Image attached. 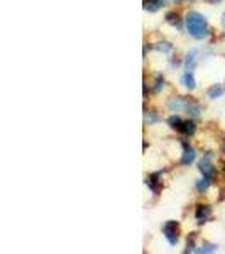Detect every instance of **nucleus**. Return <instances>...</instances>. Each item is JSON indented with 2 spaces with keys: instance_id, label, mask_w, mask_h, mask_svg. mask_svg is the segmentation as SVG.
Wrapping results in <instances>:
<instances>
[{
  "instance_id": "obj_20",
  "label": "nucleus",
  "mask_w": 225,
  "mask_h": 254,
  "mask_svg": "<svg viewBox=\"0 0 225 254\" xmlns=\"http://www.w3.org/2000/svg\"><path fill=\"white\" fill-rule=\"evenodd\" d=\"M224 151H225V141H224Z\"/></svg>"
},
{
  "instance_id": "obj_15",
  "label": "nucleus",
  "mask_w": 225,
  "mask_h": 254,
  "mask_svg": "<svg viewBox=\"0 0 225 254\" xmlns=\"http://www.w3.org/2000/svg\"><path fill=\"white\" fill-rule=\"evenodd\" d=\"M195 239H196V234L193 232V234L188 237V249H186V253H193V251H196V249H195Z\"/></svg>"
},
{
  "instance_id": "obj_1",
  "label": "nucleus",
  "mask_w": 225,
  "mask_h": 254,
  "mask_svg": "<svg viewBox=\"0 0 225 254\" xmlns=\"http://www.w3.org/2000/svg\"><path fill=\"white\" fill-rule=\"evenodd\" d=\"M186 29L195 39H203L208 36V22L202 14H198V12H188Z\"/></svg>"
},
{
  "instance_id": "obj_16",
  "label": "nucleus",
  "mask_w": 225,
  "mask_h": 254,
  "mask_svg": "<svg viewBox=\"0 0 225 254\" xmlns=\"http://www.w3.org/2000/svg\"><path fill=\"white\" fill-rule=\"evenodd\" d=\"M217 249H219V248H217L215 244H205L202 249H196V253H215Z\"/></svg>"
},
{
  "instance_id": "obj_12",
  "label": "nucleus",
  "mask_w": 225,
  "mask_h": 254,
  "mask_svg": "<svg viewBox=\"0 0 225 254\" xmlns=\"http://www.w3.org/2000/svg\"><path fill=\"white\" fill-rule=\"evenodd\" d=\"M166 20L171 24V26H174V27H181V19H179V15L178 14H174V12H168L166 14Z\"/></svg>"
},
{
  "instance_id": "obj_2",
  "label": "nucleus",
  "mask_w": 225,
  "mask_h": 254,
  "mask_svg": "<svg viewBox=\"0 0 225 254\" xmlns=\"http://www.w3.org/2000/svg\"><path fill=\"white\" fill-rule=\"evenodd\" d=\"M163 234L171 246H176L179 241V224L176 220H168L163 225Z\"/></svg>"
},
{
  "instance_id": "obj_13",
  "label": "nucleus",
  "mask_w": 225,
  "mask_h": 254,
  "mask_svg": "<svg viewBox=\"0 0 225 254\" xmlns=\"http://www.w3.org/2000/svg\"><path fill=\"white\" fill-rule=\"evenodd\" d=\"M210 183H212V182H208L207 178L198 180V182H196V190H198L200 193H203V191H207V190H208V187H210Z\"/></svg>"
},
{
  "instance_id": "obj_14",
  "label": "nucleus",
  "mask_w": 225,
  "mask_h": 254,
  "mask_svg": "<svg viewBox=\"0 0 225 254\" xmlns=\"http://www.w3.org/2000/svg\"><path fill=\"white\" fill-rule=\"evenodd\" d=\"M181 122H183V119L179 116H171L169 119H168V124H169V127H173V129H176V130H178V127L181 126Z\"/></svg>"
},
{
  "instance_id": "obj_7",
  "label": "nucleus",
  "mask_w": 225,
  "mask_h": 254,
  "mask_svg": "<svg viewBox=\"0 0 225 254\" xmlns=\"http://www.w3.org/2000/svg\"><path fill=\"white\" fill-rule=\"evenodd\" d=\"M178 130L181 134H185V136H191V134H195L196 130V126L193 121H183L181 126L178 127Z\"/></svg>"
},
{
  "instance_id": "obj_6",
  "label": "nucleus",
  "mask_w": 225,
  "mask_h": 254,
  "mask_svg": "<svg viewBox=\"0 0 225 254\" xmlns=\"http://www.w3.org/2000/svg\"><path fill=\"white\" fill-rule=\"evenodd\" d=\"M146 183H147V187H149L151 190H153V193H154V195H158V193H159V190H161V183H159V175H158V173L147 176Z\"/></svg>"
},
{
  "instance_id": "obj_9",
  "label": "nucleus",
  "mask_w": 225,
  "mask_h": 254,
  "mask_svg": "<svg viewBox=\"0 0 225 254\" xmlns=\"http://www.w3.org/2000/svg\"><path fill=\"white\" fill-rule=\"evenodd\" d=\"M183 85L188 88V90H193L196 87V80L193 76V71H185V75H183Z\"/></svg>"
},
{
  "instance_id": "obj_5",
  "label": "nucleus",
  "mask_w": 225,
  "mask_h": 254,
  "mask_svg": "<svg viewBox=\"0 0 225 254\" xmlns=\"http://www.w3.org/2000/svg\"><path fill=\"white\" fill-rule=\"evenodd\" d=\"M195 219L198 220L200 224L207 222V220L212 219V207L208 205H198L196 207V212H195Z\"/></svg>"
},
{
  "instance_id": "obj_8",
  "label": "nucleus",
  "mask_w": 225,
  "mask_h": 254,
  "mask_svg": "<svg viewBox=\"0 0 225 254\" xmlns=\"http://www.w3.org/2000/svg\"><path fill=\"white\" fill-rule=\"evenodd\" d=\"M166 0H144V9L147 12H158L165 5Z\"/></svg>"
},
{
  "instance_id": "obj_3",
  "label": "nucleus",
  "mask_w": 225,
  "mask_h": 254,
  "mask_svg": "<svg viewBox=\"0 0 225 254\" xmlns=\"http://www.w3.org/2000/svg\"><path fill=\"white\" fill-rule=\"evenodd\" d=\"M198 170H200V173L203 175V178H207L208 182H214L215 180L217 171H215V166L210 163V156L203 158L202 161L198 163Z\"/></svg>"
},
{
  "instance_id": "obj_17",
  "label": "nucleus",
  "mask_w": 225,
  "mask_h": 254,
  "mask_svg": "<svg viewBox=\"0 0 225 254\" xmlns=\"http://www.w3.org/2000/svg\"><path fill=\"white\" fill-rule=\"evenodd\" d=\"M163 83H165V78H163V76H158V80H156V87H154V90H156V92H158V90L161 88V85H163Z\"/></svg>"
},
{
  "instance_id": "obj_4",
  "label": "nucleus",
  "mask_w": 225,
  "mask_h": 254,
  "mask_svg": "<svg viewBox=\"0 0 225 254\" xmlns=\"http://www.w3.org/2000/svg\"><path fill=\"white\" fill-rule=\"evenodd\" d=\"M195 158H196V153H195L193 147L188 144V142H183V154H181L179 163H181L183 166H188V165H191V163L195 161Z\"/></svg>"
},
{
  "instance_id": "obj_10",
  "label": "nucleus",
  "mask_w": 225,
  "mask_h": 254,
  "mask_svg": "<svg viewBox=\"0 0 225 254\" xmlns=\"http://www.w3.org/2000/svg\"><path fill=\"white\" fill-rule=\"evenodd\" d=\"M225 88L222 87V85H214V87L208 88V98H212V100H215V98H220L224 95Z\"/></svg>"
},
{
  "instance_id": "obj_18",
  "label": "nucleus",
  "mask_w": 225,
  "mask_h": 254,
  "mask_svg": "<svg viewBox=\"0 0 225 254\" xmlns=\"http://www.w3.org/2000/svg\"><path fill=\"white\" fill-rule=\"evenodd\" d=\"M208 2H210V3H220L222 0H208Z\"/></svg>"
},
{
  "instance_id": "obj_11",
  "label": "nucleus",
  "mask_w": 225,
  "mask_h": 254,
  "mask_svg": "<svg viewBox=\"0 0 225 254\" xmlns=\"http://www.w3.org/2000/svg\"><path fill=\"white\" fill-rule=\"evenodd\" d=\"M195 64H196V51H195V49H191V51L188 53V56H186V61H185L186 71H193Z\"/></svg>"
},
{
  "instance_id": "obj_19",
  "label": "nucleus",
  "mask_w": 225,
  "mask_h": 254,
  "mask_svg": "<svg viewBox=\"0 0 225 254\" xmlns=\"http://www.w3.org/2000/svg\"><path fill=\"white\" fill-rule=\"evenodd\" d=\"M174 2L179 3V2H193V0H174Z\"/></svg>"
}]
</instances>
